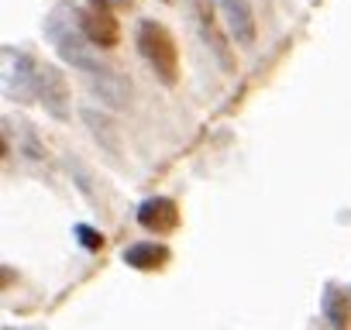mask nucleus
Here are the masks:
<instances>
[{
    "label": "nucleus",
    "instance_id": "obj_16",
    "mask_svg": "<svg viewBox=\"0 0 351 330\" xmlns=\"http://www.w3.org/2000/svg\"><path fill=\"white\" fill-rule=\"evenodd\" d=\"M93 4H100V8H107V11H121V8H131V0H93Z\"/></svg>",
    "mask_w": 351,
    "mask_h": 330
},
{
    "label": "nucleus",
    "instance_id": "obj_2",
    "mask_svg": "<svg viewBox=\"0 0 351 330\" xmlns=\"http://www.w3.org/2000/svg\"><path fill=\"white\" fill-rule=\"evenodd\" d=\"M134 42H138L141 59L152 66V73H155L165 86H176V83H180V52H176L172 35H169L158 21H141Z\"/></svg>",
    "mask_w": 351,
    "mask_h": 330
},
{
    "label": "nucleus",
    "instance_id": "obj_9",
    "mask_svg": "<svg viewBox=\"0 0 351 330\" xmlns=\"http://www.w3.org/2000/svg\"><path fill=\"white\" fill-rule=\"evenodd\" d=\"M217 8L224 11V21H228L231 35L241 45H252L255 42V11H252L248 0H217Z\"/></svg>",
    "mask_w": 351,
    "mask_h": 330
},
{
    "label": "nucleus",
    "instance_id": "obj_13",
    "mask_svg": "<svg viewBox=\"0 0 351 330\" xmlns=\"http://www.w3.org/2000/svg\"><path fill=\"white\" fill-rule=\"evenodd\" d=\"M66 169H69V176L80 183L83 196H86V200H93V179H90V173L83 169V162H80L76 155H66Z\"/></svg>",
    "mask_w": 351,
    "mask_h": 330
},
{
    "label": "nucleus",
    "instance_id": "obj_17",
    "mask_svg": "<svg viewBox=\"0 0 351 330\" xmlns=\"http://www.w3.org/2000/svg\"><path fill=\"white\" fill-rule=\"evenodd\" d=\"M4 330H18V327H4Z\"/></svg>",
    "mask_w": 351,
    "mask_h": 330
},
{
    "label": "nucleus",
    "instance_id": "obj_12",
    "mask_svg": "<svg viewBox=\"0 0 351 330\" xmlns=\"http://www.w3.org/2000/svg\"><path fill=\"white\" fill-rule=\"evenodd\" d=\"M124 262L138 272H152L158 265L169 262V248L165 244H152V241H134L131 248H124Z\"/></svg>",
    "mask_w": 351,
    "mask_h": 330
},
{
    "label": "nucleus",
    "instance_id": "obj_15",
    "mask_svg": "<svg viewBox=\"0 0 351 330\" xmlns=\"http://www.w3.org/2000/svg\"><path fill=\"white\" fill-rule=\"evenodd\" d=\"M21 155H28V158H35V162H38V158H45V148H42L38 134H35L28 124L21 127Z\"/></svg>",
    "mask_w": 351,
    "mask_h": 330
},
{
    "label": "nucleus",
    "instance_id": "obj_4",
    "mask_svg": "<svg viewBox=\"0 0 351 330\" xmlns=\"http://www.w3.org/2000/svg\"><path fill=\"white\" fill-rule=\"evenodd\" d=\"M76 21H80V31L86 35L90 45L97 49H114L117 38H121V28L114 21V14L100 4H90V8H80L76 11Z\"/></svg>",
    "mask_w": 351,
    "mask_h": 330
},
{
    "label": "nucleus",
    "instance_id": "obj_11",
    "mask_svg": "<svg viewBox=\"0 0 351 330\" xmlns=\"http://www.w3.org/2000/svg\"><path fill=\"white\" fill-rule=\"evenodd\" d=\"M320 309H324V320L334 330H348L351 327V292H341L337 285H324Z\"/></svg>",
    "mask_w": 351,
    "mask_h": 330
},
{
    "label": "nucleus",
    "instance_id": "obj_3",
    "mask_svg": "<svg viewBox=\"0 0 351 330\" xmlns=\"http://www.w3.org/2000/svg\"><path fill=\"white\" fill-rule=\"evenodd\" d=\"M38 62L28 52H18L4 45V97L14 103H32L38 100Z\"/></svg>",
    "mask_w": 351,
    "mask_h": 330
},
{
    "label": "nucleus",
    "instance_id": "obj_14",
    "mask_svg": "<svg viewBox=\"0 0 351 330\" xmlns=\"http://www.w3.org/2000/svg\"><path fill=\"white\" fill-rule=\"evenodd\" d=\"M73 234H76V241H80L86 251H100V248L107 244V241H104V234H100V231H93L90 224H76V227H73Z\"/></svg>",
    "mask_w": 351,
    "mask_h": 330
},
{
    "label": "nucleus",
    "instance_id": "obj_1",
    "mask_svg": "<svg viewBox=\"0 0 351 330\" xmlns=\"http://www.w3.org/2000/svg\"><path fill=\"white\" fill-rule=\"evenodd\" d=\"M45 38L52 42V49L59 52L62 62L76 66V69L86 73V76H100V73L110 69V66L90 49V42H86V35L80 31V25L62 21V11H56L52 18H45Z\"/></svg>",
    "mask_w": 351,
    "mask_h": 330
},
{
    "label": "nucleus",
    "instance_id": "obj_10",
    "mask_svg": "<svg viewBox=\"0 0 351 330\" xmlns=\"http://www.w3.org/2000/svg\"><path fill=\"white\" fill-rule=\"evenodd\" d=\"M197 21H200V35H204L207 49L214 52V59L221 62V69L234 73V55H231V49H228V42H224V35H221V28H217V21L210 14V8H200L197 11Z\"/></svg>",
    "mask_w": 351,
    "mask_h": 330
},
{
    "label": "nucleus",
    "instance_id": "obj_7",
    "mask_svg": "<svg viewBox=\"0 0 351 330\" xmlns=\"http://www.w3.org/2000/svg\"><path fill=\"white\" fill-rule=\"evenodd\" d=\"M90 90H93V97L104 100V107H110V110H124V107L131 103V86H128V79H124L121 73H114V69H107V73H100V76H90Z\"/></svg>",
    "mask_w": 351,
    "mask_h": 330
},
{
    "label": "nucleus",
    "instance_id": "obj_8",
    "mask_svg": "<svg viewBox=\"0 0 351 330\" xmlns=\"http://www.w3.org/2000/svg\"><path fill=\"white\" fill-rule=\"evenodd\" d=\"M80 117H83V124L90 127V134L97 138V144L107 151V155H114V158H121V134H117V124H114V117L110 114H104V110H97V107H83L80 110Z\"/></svg>",
    "mask_w": 351,
    "mask_h": 330
},
{
    "label": "nucleus",
    "instance_id": "obj_6",
    "mask_svg": "<svg viewBox=\"0 0 351 330\" xmlns=\"http://www.w3.org/2000/svg\"><path fill=\"white\" fill-rule=\"evenodd\" d=\"M138 224L145 231H155V234H169L180 227V207H176L169 196H148L141 207H138Z\"/></svg>",
    "mask_w": 351,
    "mask_h": 330
},
{
    "label": "nucleus",
    "instance_id": "obj_5",
    "mask_svg": "<svg viewBox=\"0 0 351 330\" xmlns=\"http://www.w3.org/2000/svg\"><path fill=\"white\" fill-rule=\"evenodd\" d=\"M38 100L56 120H69V83L59 66L38 69Z\"/></svg>",
    "mask_w": 351,
    "mask_h": 330
}]
</instances>
